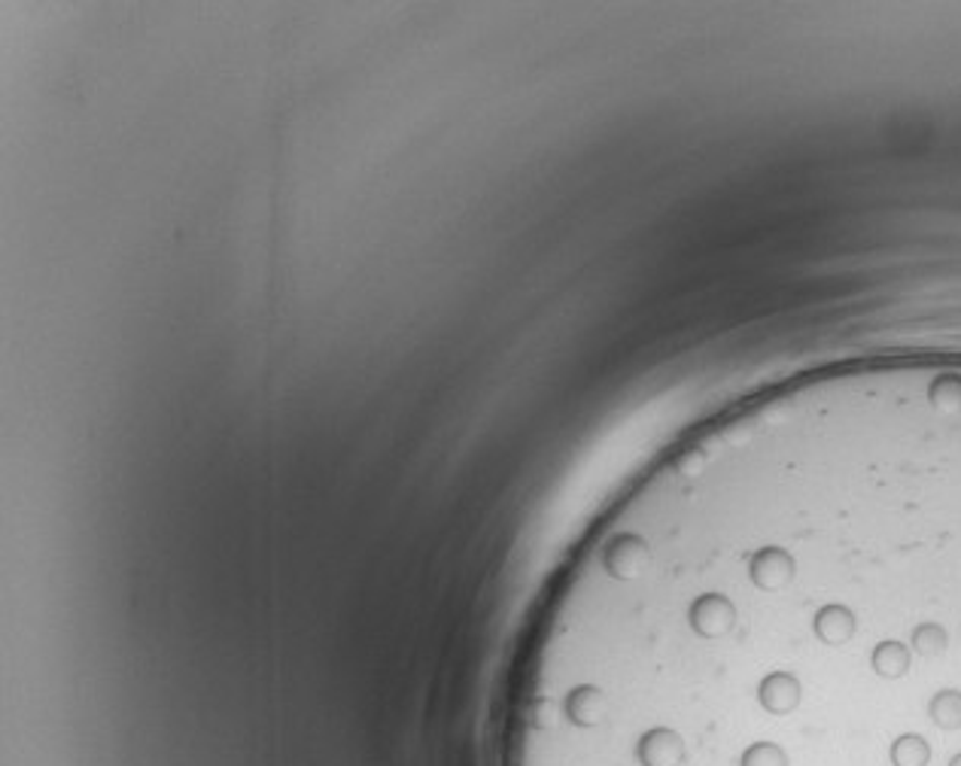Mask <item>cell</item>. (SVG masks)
Returning a JSON list of instances; mask_svg holds the SVG:
<instances>
[{
    "label": "cell",
    "mask_w": 961,
    "mask_h": 766,
    "mask_svg": "<svg viewBox=\"0 0 961 766\" xmlns=\"http://www.w3.org/2000/svg\"><path fill=\"white\" fill-rule=\"evenodd\" d=\"M871 669L883 681H898L913 669V651L898 639H879L871 648Z\"/></svg>",
    "instance_id": "1"
},
{
    "label": "cell",
    "mask_w": 961,
    "mask_h": 766,
    "mask_svg": "<svg viewBox=\"0 0 961 766\" xmlns=\"http://www.w3.org/2000/svg\"><path fill=\"white\" fill-rule=\"evenodd\" d=\"M949 642H952V635H949V627L944 620L937 618H922L919 623L910 627V651H913V657H922V660H937V657H944L949 651Z\"/></svg>",
    "instance_id": "2"
},
{
    "label": "cell",
    "mask_w": 961,
    "mask_h": 766,
    "mask_svg": "<svg viewBox=\"0 0 961 766\" xmlns=\"http://www.w3.org/2000/svg\"><path fill=\"white\" fill-rule=\"evenodd\" d=\"M928 718L937 730H961V691L956 688H944L928 700Z\"/></svg>",
    "instance_id": "3"
},
{
    "label": "cell",
    "mask_w": 961,
    "mask_h": 766,
    "mask_svg": "<svg viewBox=\"0 0 961 766\" xmlns=\"http://www.w3.org/2000/svg\"><path fill=\"white\" fill-rule=\"evenodd\" d=\"M737 766H791L788 764V754L779 742L773 739H752L746 742V749L737 754Z\"/></svg>",
    "instance_id": "4"
},
{
    "label": "cell",
    "mask_w": 961,
    "mask_h": 766,
    "mask_svg": "<svg viewBox=\"0 0 961 766\" xmlns=\"http://www.w3.org/2000/svg\"><path fill=\"white\" fill-rule=\"evenodd\" d=\"M932 745L919 733H901L891 742V766H928Z\"/></svg>",
    "instance_id": "5"
},
{
    "label": "cell",
    "mask_w": 961,
    "mask_h": 766,
    "mask_svg": "<svg viewBox=\"0 0 961 766\" xmlns=\"http://www.w3.org/2000/svg\"><path fill=\"white\" fill-rule=\"evenodd\" d=\"M949 766H961V752L956 754V757H952V761H949Z\"/></svg>",
    "instance_id": "6"
}]
</instances>
